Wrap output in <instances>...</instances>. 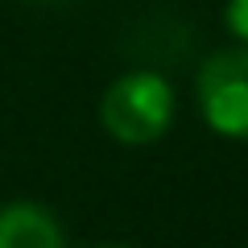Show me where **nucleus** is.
Instances as JSON below:
<instances>
[{"label":"nucleus","instance_id":"f257e3e1","mask_svg":"<svg viewBox=\"0 0 248 248\" xmlns=\"http://www.w3.org/2000/svg\"><path fill=\"white\" fill-rule=\"evenodd\" d=\"M99 120L120 145H153L174 120V87L157 71L120 75L99 99Z\"/></svg>","mask_w":248,"mask_h":248},{"label":"nucleus","instance_id":"f03ea898","mask_svg":"<svg viewBox=\"0 0 248 248\" xmlns=\"http://www.w3.org/2000/svg\"><path fill=\"white\" fill-rule=\"evenodd\" d=\"M199 108L219 137L248 141V46L219 50L199 66Z\"/></svg>","mask_w":248,"mask_h":248},{"label":"nucleus","instance_id":"7ed1b4c3","mask_svg":"<svg viewBox=\"0 0 248 248\" xmlns=\"http://www.w3.org/2000/svg\"><path fill=\"white\" fill-rule=\"evenodd\" d=\"M0 248H62V228L37 203L0 207Z\"/></svg>","mask_w":248,"mask_h":248},{"label":"nucleus","instance_id":"20e7f679","mask_svg":"<svg viewBox=\"0 0 248 248\" xmlns=\"http://www.w3.org/2000/svg\"><path fill=\"white\" fill-rule=\"evenodd\" d=\"M228 29L240 37V42H248V0H228Z\"/></svg>","mask_w":248,"mask_h":248},{"label":"nucleus","instance_id":"39448f33","mask_svg":"<svg viewBox=\"0 0 248 248\" xmlns=\"http://www.w3.org/2000/svg\"><path fill=\"white\" fill-rule=\"evenodd\" d=\"M104 248H116V244H104Z\"/></svg>","mask_w":248,"mask_h":248}]
</instances>
